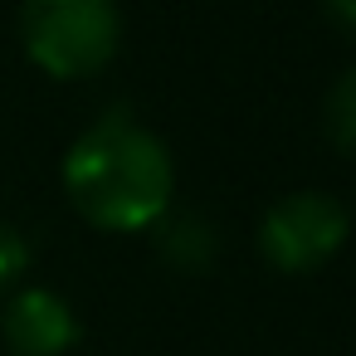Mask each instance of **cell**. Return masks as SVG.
<instances>
[{
  "mask_svg": "<svg viewBox=\"0 0 356 356\" xmlns=\"http://www.w3.org/2000/svg\"><path fill=\"white\" fill-rule=\"evenodd\" d=\"M346 229H351V220L337 195L288 191L259 220V254L283 273H312L341 249Z\"/></svg>",
  "mask_w": 356,
  "mask_h": 356,
  "instance_id": "3",
  "label": "cell"
},
{
  "mask_svg": "<svg viewBox=\"0 0 356 356\" xmlns=\"http://www.w3.org/2000/svg\"><path fill=\"white\" fill-rule=\"evenodd\" d=\"M0 332H6L15 356H64L83 337V322H79V312L64 293L20 288L0 307Z\"/></svg>",
  "mask_w": 356,
  "mask_h": 356,
  "instance_id": "4",
  "label": "cell"
},
{
  "mask_svg": "<svg viewBox=\"0 0 356 356\" xmlns=\"http://www.w3.org/2000/svg\"><path fill=\"white\" fill-rule=\"evenodd\" d=\"M322 10L332 15V25H341L346 35H356V0H322Z\"/></svg>",
  "mask_w": 356,
  "mask_h": 356,
  "instance_id": "8",
  "label": "cell"
},
{
  "mask_svg": "<svg viewBox=\"0 0 356 356\" xmlns=\"http://www.w3.org/2000/svg\"><path fill=\"white\" fill-rule=\"evenodd\" d=\"M25 268H30V244L6 215H0V293H10Z\"/></svg>",
  "mask_w": 356,
  "mask_h": 356,
  "instance_id": "7",
  "label": "cell"
},
{
  "mask_svg": "<svg viewBox=\"0 0 356 356\" xmlns=\"http://www.w3.org/2000/svg\"><path fill=\"white\" fill-rule=\"evenodd\" d=\"M322 127H327V137H332L346 156H356V64H351V69H341V74H337V83L327 88Z\"/></svg>",
  "mask_w": 356,
  "mask_h": 356,
  "instance_id": "6",
  "label": "cell"
},
{
  "mask_svg": "<svg viewBox=\"0 0 356 356\" xmlns=\"http://www.w3.org/2000/svg\"><path fill=\"white\" fill-rule=\"evenodd\" d=\"M152 239H156V254L181 273H210L220 259V229L195 210H166L152 225Z\"/></svg>",
  "mask_w": 356,
  "mask_h": 356,
  "instance_id": "5",
  "label": "cell"
},
{
  "mask_svg": "<svg viewBox=\"0 0 356 356\" xmlns=\"http://www.w3.org/2000/svg\"><path fill=\"white\" fill-rule=\"evenodd\" d=\"M64 191L98 229H152L171 210L176 166L152 127L127 108H108L69 142Z\"/></svg>",
  "mask_w": 356,
  "mask_h": 356,
  "instance_id": "1",
  "label": "cell"
},
{
  "mask_svg": "<svg viewBox=\"0 0 356 356\" xmlns=\"http://www.w3.org/2000/svg\"><path fill=\"white\" fill-rule=\"evenodd\" d=\"M20 44L49 79H88L118 59V0H20Z\"/></svg>",
  "mask_w": 356,
  "mask_h": 356,
  "instance_id": "2",
  "label": "cell"
}]
</instances>
